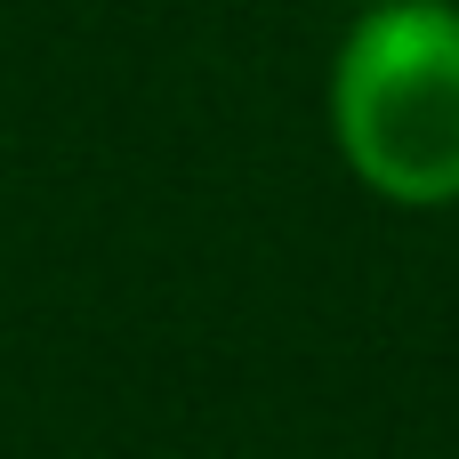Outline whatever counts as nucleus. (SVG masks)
<instances>
[{"mask_svg": "<svg viewBox=\"0 0 459 459\" xmlns=\"http://www.w3.org/2000/svg\"><path fill=\"white\" fill-rule=\"evenodd\" d=\"M331 137L363 194L395 210L459 202V8L371 0L331 56Z\"/></svg>", "mask_w": 459, "mask_h": 459, "instance_id": "nucleus-1", "label": "nucleus"}]
</instances>
